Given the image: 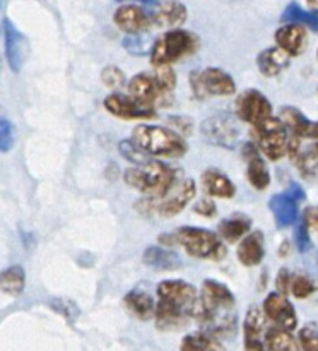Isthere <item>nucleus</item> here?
I'll use <instances>...</instances> for the list:
<instances>
[{
    "label": "nucleus",
    "instance_id": "obj_27",
    "mask_svg": "<svg viewBox=\"0 0 318 351\" xmlns=\"http://www.w3.org/2000/svg\"><path fill=\"white\" fill-rule=\"evenodd\" d=\"M252 228V221L246 216H235V218L222 219L217 225V237L222 242L235 243L238 240H243L248 235Z\"/></svg>",
    "mask_w": 318,
    "mask_h": 351
},
{
    "label": "nucleus",
    "instance_id": "obj_5",
    "mask_svg": "<svg viewBox=\"0 0 318 351\" xmlns=\"http://www.w3.org/2000/svg\"><path fill=\"white\" fill-rule=\"evenodd\" d=\"M176 243H180L188 256L195 259L221 261L226 256V247L217 233L198 226H181L174 232Z\"/></svg>",
    "mask_w": 318,
    "mask_h": 351
},
{
    "label": "nucleus",
    "instance_id": "obj_37",
    "mask_svg": "<svg viewBox=\"0 0 318 351\" xmlns=\"http://www.w3.org/2000/svg\"><path fill=\"white\" fill-rule=\"evenodd\" d=\"M101 81L108 88H120L125 82V74L122 72V69L115 67V65H108V67L103 69Z\"/></svg>",
    "mask_w": 318,
    "mask_h": 351
},
{
    "label": "nucleus",
    "instance_id": "obj_2",
    "mask_svg": "<svg viewBox=\"0 0 318 351\" xmlns=\"http://www.w3.org/2000/svg\"><path fill=\"white\" fill-rule=\"evenodd\" d=\"M132 141L147 156L180 158L188 151L187 141L164 125H137L133 129Z\"/></svg>",
    "mask_w": 318,
    "mask_h": 351
},
{
    "label": "nucleus",
    "instance_id": "obj_21",
    "mask_svg": "<svg viewBox=\"0 0 318 351\" xmlns=\"http://www.w3.org/2000/svg\"><path fill=\"white\" fill-rule=\"evenodd\" d=\"M239 264L245 267H255L259 266L265 256V245H263V233L262 232H252L239 242L238 250H236Z\"/></svg>",
    "mask_w": 318,
    "mask_h": 351
},
{
    "label": "nucleus",
    "instance_id": "obj_17",
    "mask_svg": "<svg viewBox=\"0 0 318 351\" xmlns=\"http://www.w3.org/2000/svg\"><path fill=\"white\" fill-rule=\"evenodd\" d=\"M241 154L246 161V178L250 185L256 191H265L270 184V171L260 151L253 143H246L243 144Z\"/></svg>",
    "mask_w": 318,
    "mask_h": 351
},
{
    "label": "nucleus",
    "instance_id": "obj_8",
    "mask_svg": "<svg viewBox=\"0 0 318 351\" xmlns=\"http://www.w3.org/2000/svg\"><path fill=\"white\" fill-rule=\"evenodd\" d=\"M253 139L260 154L269 160L277 161L287 154V130L277 117L253 127Z\"/></svg>",
    "mask_w": 318,
    "mask_h": 351
},
{
    "label": "nucleus",
    "instance_id": "obj_19",
    "mask_svg": "<svg viewBox=\"0 0 318 351\" xmlns=\"http://www.w3.org/2000/svg\"><path fill=\"white\" fill-rule=\"evenodd\" d=\"M276 47L289 57H297L306 47V27L301 24H284L276 31Z\"/></svg>",
    "mask_w": 318,
    "mask_h": 351
},
{
    "label": "nucleus",
    "instance_id": "obj_3",
    "mask_svg": "<svg viewBox=\"0 0 318 351\" xmlns=\"http://www.w3.org/2000/svg\"><path fill=\"white\" fill-rule=\"evenodd\" d=\"M197 194V185L191 178L178 182L168 194L163 197H146L135 204V209L144 216H163V218H171L176 216L194 201Z\"/></svg>",
    "mask_w": 318,
    "mask_h": 351
},
{
    "label": "nucleus",
    "instance_id": "obj_9",
    "mask_svg": "<svg viewBox=\"0 0 318 351\" xmlns=\"http://www.w3.org/2000/svg\"><path fill=\"white\" fill-rule=\"evenodd\" d=\"M303 199L304 192L297 184H291L286 191L270 197L269 209L272 213L277 228H287L296 223L297 209H300V202Z\"/></svg>",
    "mask_w": 318,
    "mask_h": 351
},
{
    "label": "nucleus",
    "instance_id": "obj_36",
    "mask_svg": "<svg viewBox=\"0 0 318 351\" xmlns=\"http://www.w3.org/2000/svg\"><path fill=\"white\" fill-rule=\"evenodd\" d=\"M168 122H170V129L174 130V132L178 134V136H181L185 139V137L191 136V132H194V120L190 119V117H185V115H180V117H170L168 119Z\"/></svg>",
    "mask_w": 318,
    "mask_h": 351
},
{
    "label": "nucleus",
    "instance_id": "obj_40",
    "mask_svg": "<svg viewBox=\"0 0 318 351\" xmlns=\"http://www.w3.org/2000/svg\"><path fill=\"white\" fill-rule=\"evenodd\" d=\"M303 225L308 232L318 233V206H308L303 213Z\"/></svg>",
    "mask_w": 318,
    "mask_h": 351
},
{
    "label": "nucleus",
    "instance_id": "obj_11",
    "mask_svg": "<svg viewBox=\"0 0 318 351\" xmlns=\"http://www.w3.org/2000/svg\"><path fill=\"white\" fill-rule=\"evenodd\" d=\"M157 297L159 302L171 305L178 311L185 312L191 317L195 304L198 300L197 288L194 285L187 283L181 280H164L157 285Z\"/></svg>",
    "mask_w": 318,
    "mask_h": 351
},
{
    "label": "nucleus",
    "instance_id": "obj_16",
    "mask_svg": "<svg viewBox=\"0 0 318 351\" xmlns=\"http://www.w3.org/2000/svg\"><path fill=\"white\" fill-rule=\"evenodd\" d=\"M267 331V317L262 307H252L246 311L243 321V335H245V351H267L263 336Z\"/></svg>",
    "mask_w": 318,
    "mask_h": 351
},
{
    "label": "nucleus",
    "instance_id": "obj_6",
    "mask_svg": "<svg viewBox=\"0 0 318 351\" xmlns=\"http://www.w3.org/2000/svg\"><path fill=\"white\" fill-rule=\"evenodd\" d=\"M200 134L204 136L205 143L212 144V146L233 149L239 143L241 127H239L238 117L228 112H221L209 117L200 123Z\"/></svg>",
    "mask_w": 318,
    "mask_h": 351
},
{
    "label": "nucleus",
    "instance_id": "obj_14",
    "mask_svg": "<svg viewBox=\"0 0 318 351\" xmlns=\"http://www.w3.org/2000/svg\"><path fill=\"white\" fill-rule=\"evenodd\" d=\"M262 311L265 317L276 324V328L286 329L289 332H293L297 328L296 308L293 307V304L284 295L277 293V291L267 295L265 300H263Z\"/></svg>",
    "mask_w": 318,
    "mask_h": 351
},
{
    "label": "nucleus",
    "instance_id": "obj_15",
    "mask_svg": "<svg viewBox=\"0 0 318 351\" xmlns=\"http://www.w3.org/2000/svg\"><path fill=\"white\" fill-rule=\"evenodd\" d=\"M103 105L111 115L123 120H150L156 117V110L146 108L130 96L120 95V93H111L106 96Z\"/></svg>",
    "mask_w": 318,
    "mask_h": 351
},
{
    "label": "nucleus",
    "instance_id": "obj_10",
    "mask_svg": "<svg viewBox=\"0 0 318 351\" xmlns=\"http://www.w3.org/2000/svg\"><path fill=\"white\" fill-rule=\"evenodd\" d=\"M236 117H238V120L256 127L269 120L270 117H274L272 103L259 89H246L236 99Z\"/></svg>",
    "mask_w": 318,
    "mask_h": 351
},
{
    "label": "nucleus",
    "instance_id": "obj_39",
    "mask_svg": "<svg viewBox=\"0 0 318 351\" xmlns=\"http://www.w3.org/2000/svg\"><path fill=\"white\" fill-rule=\"evenodd\" d=\"M194 211L197 213V215L204 216V218H214V216L217 215V208H215L214 201L209 197L200 199V201L194 206Z\"/></svg>",
    "mask_w": 318,
    "mask_h": 351
},
{
    "label": "nucleus",
    "instance_id": "obj_41",
    "mask_svg": "<svg viewBox=\"0 0 318 351\" xmlns=\"http://www.w3.org/2000/svg\"><path fill=\"white\" fill-rule=\"evenodd\" d=\"M291 280H293V276H291L289 271L280 269L279 274H277V280H276L277 293H280L286 297V293L289 291V288H291Z\"/></svg>",
    "mask_w": 318,
    "mask_h": 351
},
{
    "label": "nucleus",
    "instance_id": "obj_38",
    "mask_svg": "<svg viewBox=\"0 0 318 351\" xmlns=\"http://www.w3.org/2000/svg\"><path fill=\"white\" fill-rule=\"evenodd\" d=\"M294 242H296V249L300 252H306L311 249V239L310 232H308L306 226L303 225V221L296 226V235H294Z\"/></svg>",
    "mask_w": 318,
    "mask_h": 351
},
{
    "label": "nucleus",
    "instance_id": "obj_44",
    "mask_svg": "<svg viewBox=\"0 0 318 351\" xmlns=\"http://www.w3.org/2000/svg\"><path fill=\"white\" fill-rule=\"evenodd\" d=\"M317 261H318V257H317Z\"/></svg>",
    "mask_w": 318,
    "mask_h": 351
},
{
    "label": "nucleus",
    "instance_id": "obj_12",
    "mask_svg": "<svg viewBox=\"0 0 318 351\" xmlns=\"http://www.w3.org/2000/svg\"><path fill=\"white\" fill-rule=\"evenodd\" d=\"M129 91L130 98L150 110H156L157 105L163 106L170 103V95H166L159 88L153 74H146V72L133 75L132 81L129 82Z\"/></svg>",
    "mask_w": 318,
    "mask_h": 351
},
{
    "label": "nucleus",
    "instance_id": "obj_13",
    "mask_svg": "<svg viewBox=\"0 0 318 351\" xmlns=\"http://www.w3.org/2000/svg\"><path fill=\"white\" fill-rule=\"evenodd\" d=\"M149 17L150 27L178 29L187 21L188 10L181 2H147L142 5Z\"/></svg>",
    "mask_w": 318,
    "mask_h": 351
},
{
    "label": "nucleus",
    "instance_id": "obj_43",
    "mask_svg": "<svg viewBox=\"0 0 318 351\" xmlns=\"http://www.w3.org/2000/svg\"><path fill=\"white\" fill-rule=\"evenodd\" d=\"M0 7H2V3H0Z\"/></svg>",
    "mask_w": 318,
    "mask_h": 351
},
{
    "label": "nucleus",
    "instance_id": "obj_28",
    "mask_svg": "<svg viewBox=\"0 0 318 351\" xmlns=\"http://www.w3.org/2000/svg\"><path fill=\"white\" fill-rule=\"evenodd\" d=\"M267 351H301L300 343L294 338L293 332L272 326L265 331L263 336Z\"/></svg>",
    "mask_w": 318,
    "mask_h": 351
},
{
    "label": "nucleus",
    "instance_id": "obj_30",
    "mask_svg": "<svg viewBox=\"0 0 318 351\" xmlns=\"http://www.w3.org/2000/svg\"><path fill=\"white\" fill-rule=\"evenodd\" d=\"M180 351H221V348H219L217 339L202 331L185 336Z\"/></svg>",
    "mask_w": 318,
    "mask_h": 351
},
{
    "label": "nucleus",
    "instance_id": "obj_31",
    "mask_svg": "<svg viewBox=\"0 0 318 351\" xmlns=\"http://www.w3.org/2000/svg\"><path fill=\"white\" fill-rule=\"evenodd\" d=\"M317 290H318L317 281L310 276H304V274H296V276H293V280H291L289 291L293 293V297L301 298V300H303V298L311 297V295H313Z\"/></svg>",
    "mask_w": 318,
    "mask_h": 351
},
{
    "label": "nucleus",
    "instance_id": "obj_7",
    "mask_svg": "<svg viewBox=\"0 0 318 351\" xmlns=\"http://www.w3.org/2000/svg\"><path fill=\"white\" fill-rule=\"evenodd\" d=\"M190 86L195 98L204 99L209 96H231L236 93V82L231 74L219 67H207L190 74Z\"/></svg>",
    "mask_w": 318,
    "mask_h": 351
},
{
    "label": "nucleus",
    "instance_id": "obj_4",
    "mask_svg": "<svg viewBox=\"0 0 318 351\" xmlns=\"http://www.w3.org/2000/svg\"><path fill=\"white\" fill-rule=\"evenodd\" d=\"M198 38L185 29L166 31L157 38L150 48V64L154 67H166L183 57H190L198 48Z\"/></svg>",
    "mask_w": 318,
    "mask_h": 351
},
{
    "label": "nucleus",
    "instance_id": "obj_23",
    "mask_svg": "<svg viewBox=\"0 0 318 351\" xmlns=\"http://www.w3.org/2000/svg\"><path fill=\"white\" fill-rule=\"evenodd\" d=\"M146 266L156 271H176L181 267V259L176 252L161 245H149L142 254Z\"/></svg>",
    "mask_w": 318,
    "mask_h": 351
},
{
    "label": "nucleus",
    "instance_id": "obj_29",
    "mask_svg": "<svg viewBox=\"0 0 318 351\" xmlns=\"http://www.w3.org/2000/svg\"><path fill=\"white\" fill-rule=\"evenodd\" d=\"M26 273L21 266H10L0 273V290L10 297H17L24 291Z\"/></svg>",
    "mask_w": 318,
    "mask_h": 351
},
{
    "label": "nucleus",
    "instance_id": "obj_33",
    "mask_svg": "<svg viewBox=\"0 0 318 351\" xmlns=\"http://www.w3.org/2000/svg\"><path fill=\"white\" fill-rule=\"evenodd\" d=\"M154 79L157 81L159 88L163 89L166 95H171V91L176 86V72L171 69V65H166V67H156L154 69Z\"/></svg>",
    "mask_w": 318,
    "mask_h": 351
},
{
    "label": "nucleus",
    "instance_id": "obj_24",
    "mask_svg": "<svg viewBox=\"0 0 318 351\" xmlns=\"http://www.w3.org/2000/svg\"><path fill=\"white\" fill-rule=\"evenodd\" d=\"M289 62L291 57L286 51L277 47H270L260 51L256 57V67L265 77H274V75H279L289 65Z\"/></svg>",
    "mask_w": 318,
    "mask_h": 351
},
{
    "label": "nucleus",
    "instance_id": "obj_22",
    "mask_svg": "<svg viewBox=\"0 0 318 351\" xmlns=\"http://www.w3.org/2000/svg\"><path fill=\"white\" fill-rule=\"evenodd\" d=\"M202 189L209 197L231 199L236 194V185L231 178L215 168H209L202 173Z\"/></svg>",
    "mask_w": 318,
    "mask_h": 351
},
{
    "label": "nucleus",
    "instance_id": "obj_25",
    "mask_svg": "<svg viewBox=\"0 0 318 351\" xmlns=\"http://www.w3.org/2000/svg\"><path fill=\"white\" fill-rule=\"evenodd\" d=\"M123 304H125L127 311L133 315L139 321H149L156 314V304H154L153 297H150L147 291L142 290H133L130 293H127V297L123 298Z\"/></svg>",
    "mask_w": 318,
    "mask_h": 351
},
{
    "label": "nucleus",
    "instance_id": "obj_42",
    "mask_svg": "<svg viewBox=\"0 0 318 351\" xmlns=\"http://www.w3.org/2000/svg\"><path fill=\"white\" fill-rule=\"evenodd\" d=\"M308 7H310V10H317L318 12V2H308Z\"/></svg>",
    "mask_w": 318,
    "mask_h": 351
},
{
    "label": "nucleus",
    "instance_id": "obj_26",
    "mask_svg": "<svg viewBox=\"0 0 318 351\" xmlns=\"http://www.w3.org/2000/svg\"><path fill=\"white\" fill-rule=\"evenodd\" d=\"M156 328L159 331H178L188 324V315L164 302H157L156 305Z\"/></svg>",
    "mask_w": 318,
    "mask_h": 351
},
{
    "label": "nucleus",
    "instance_id": "obj_32",
    "mask_svg": "<svg viewBox=\"0 0 318 351\" xmlns=\"http://www.w3.org/2000/svg\"><path fill=\"white\" fill-rule=\"evenodd\" d=\"M118 147H120V153H122V156L125 158L127 161H130L133 167H137V165H142V163H146V161L150 160V158L147 156V154L144 153V151L140 149V147L137 146L132 139L122 141V143L118 144Z\"/></svg>",
    "mask_w": 318,
    "mask_h": 351
},
{
    "label": "nucleus",
    "instance_id": "obj_18",
    "mask_svg": "<svg viewBox=\"0 0 318 351\" xmlns=\"http://www.w3.org/2000/svg\"><path fill=\"white\" fill-rule=\"evenodd\" d=\"M113 21L118 26V29L125 31L130 36L142 33V31L149 29L150 23L147 17L146 9L139 3H123L115 10Z\"/></svg>",
    "mask_w": 318,
    "mask_h": 351
},
{
    "label": "nucleus",
    "instance_id": "obj_35",
    "mask_svg": "<svg viewBox=\"0 0 318 351\" xmlns=\"http://www.w3.org/2000/svg\"><path fill=\"white\" fill-rule=\"evenodd\" d=\"M14 146V127L10 120L0 115V153H9Z\"/></svg>",
    "mask_w": 318,
    "mask_h": 351
},
{
    "label": "nucleus",
    "instance_id": "obj_34",
    "mask_svg": "<svg viewBox=\"0 0 318 351\" xmlns=\"http://www.w3.org/2000/svg\"><path fill=\"white\" fill-rule=\"evenodd\" d=\"M300 343L301 351H318V326L308 324L300 331Z\"/></svg>",
    "mask_w": 318,
    "mask_h": 351
},
{
    "label": "nucleus",
    "instance_id": "obj_1",
    "mask_svg": "<svg viewBox=\"0 0 318 351\" xmlns=\"http://www.w3.org/2000/svg\"><path fill=\"white\" fill-rule=\"evenodd\" d=\"M123 180L147 197H163L178 184V170L157 160H149L137 167H130Z\"/></svg>",
    "mask_w": 318,
    "mask_h": 351
},
{
    "label": "nucleus",
    "instance_id": "obj_20",
    "mask_svg": "<svg viewBox=\"0 0 318 351\" xmlns=\"http://www.w3.org/2000/svg\"><path fill=\"white\" fill-rule=\"evenodd\" d=\"M3 38H5V57L12 72H19L24 64L26 38L19 33L10 19H3Z\"/></svg>",
    "mask_w": 318,
    "mask_h": 351
}]
</instances>
